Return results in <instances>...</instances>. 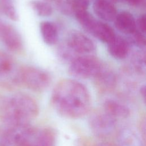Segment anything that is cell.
<instances>
[{"label":"cell","mask_w":146,"mask_h":146,"mask_svg":"<svg viewBox=\"0 0 146 146\" xmlns=\"http://www.w3.org/2000/svg\"><path fill=\"white\" fill-rule=\"evenodd\" d=\"M114 20L116 27L123 33L132 34L136 30V22L129 12H120L116 15Z\"/></svg>","instance_id":"obj_12"},{"label":"cell","mask_w":146,"mask_h":146,"mask_svg":"<svg viewBox=\"0 0 146 146\" xmlns=\"http://www.w3.org/2000/svg\"><path fill=\"white\" fill-rule=\"evenodd\" d=\"M67 46L74 52L88 54L93 52L95 46L93 41L86 35L79 31H73L67 39Z\"/></svg>","instance_id":"obj_9"},{"label":"cell","mask_w":146,"mask_h":146,"mask_svg":"<svg viewBox=\"0 0 146 146\" xmlns=\"http://www.w3.org/2000/svg\"><path fill=\"white\" fill-rule=\"evenodd\" d=\"M135 43L139 46L143 47L145 44V38L140 31L136 30L132 34Z\"/></svg>","instance_id":"obj_22"},{"label":"cell","mask_w":146,"mask_h":146,"mask_svg":"<svg viewBox=\"0 0 146 146\" xmlns=\"http://www.w3.org/2000/svg\"><path fill=\"white\" fill-rule=\"evenodd\" d=\"M52 107L61 116L78 119L85 116L91 106L90 93L81 83L63 79L54 87L51 98Z\"/></svg>","instance_id":"obj_1"},{"label":"cell","mask_w":146,"mask_h":146,"mask_svg":"<svg viewBox=\"0 0 146 146\" xmlns=\"http://www.w3.org/2000/svg\"><path fill=\"white\" fill-rule=\"evenodd\" d=\"M140 92L141 95L143 96L144 100H145V86H143L140 90Z\"/></svg>","instance_id":"obj_25"},{"label":"cell","mask_w":146,"mask_h":146,"mask_svg":"<svg viewBox=\"0 0 146 146\" xmlns=\"http://www.w3.org/2000/svg\"><path fill=\"white\" fill-rule=\"evenodd\" d=\"M75 15L78 22L87 31L95 20V18L87 10L77 13Z\"/></svg>","instance_id":"obj_20"},{"label":"cell","mask_w":146,"mask_h":146,"mask_svg":"<svg viewBox=\"0 0 146 146\" xmlns=\"http://www.w3.org/2000/svg\"><path fill=\"white\" fill-rule=\"evenodd\" d=\"M38 112L36 101L25 94L16 93L0 100V120L7 128L30 124Z\"/></svg>","instance_id":"obj_2"},{"label":"cell","mask_w":146,"mask_h":146,"mask_svg":"<svg viewBox=\"0 0 146 146\" xmlns=\"http://www.w3.org/2000/svg\"><path fill=\"white\" fill-rule=\"evenodd\" d=\"M25 146H33V145H31V144H28V145H26Z\"/></svg>","instance_id":"obj_28"},{"label":"cell","mask_w":146,"mask_h":146,"mask_svg":"<svg viewBox=\"0 0 146 146\" xmlns=\"http://www.w3.org/2000/svg\"><path fill=\"white\" fill-rule=\"evenodd\" d=\"M20 83L34 91H42L50 83V76L45 71L33 66H26L19 70Z\"/></svg>","instance_id":"obj_4"},{"label":"cell","mask_w":146,"mask_h":146,"mask_svg":"<svg viewBox=\"0 0 146 146\" xmlns=\"http://www.w3.org/2000/svg\"><path fill=\"white\" fill-rule=\"evenodd\" d=\"M136 25L140 30V32L144 34L146 31V18L145 15L143 14L138 18Z\"/></svg>","instance_id":"obj_23"},{"label":"cell","mask_w":146,"mask_h":146,"mask_svg":"<svg viewBox=\"0 0 146 146\" xmlns=\"http://www.w3.org/2000/svg\"><path fill=\"white\" fill-rule=\"evenodd\" d=\"M40 31L44 42L48 45L55 44L58 39V32L54 23L43 21L40 23Z\"/></svg>","instance_id":"obj_17"},{"label":"cell","mask_w":146,"mask_h":146,"mask_svg":"<svg viewBox=\"0 0 146 146\" xmlns=\"http://www.w3.org/2000/svg\"><path fill=\"white\" fill-rule=\"evenodd\" d=\"M94 78L97 87L102 91H111L116 85V77L115 74L104 67Z\"/></svg>","instance_id":"obj_13"},{"label":"cell","mask_w":146,"mask_h":146,"mask_svg":"<svg viewBox=\"0 0 146 146\" xmlns=\"http://www.w3.org/2000/svg\"><path fill=\"white\" fill-rule=\"evenodd\" d=\"M93 10L98 17L106 21H113L117 15L115 7L108 0H95Z\"/></svg>","instance_id":"obj_10"},{"label":"cell","mask_w":146,"mask_h":146,"mask_svg":"<svg viewBox=\"0 0 146 146\" xmlns=\"http://www.w3.org/2000/svg\"><path fill=\"white\" fill-rule=\"evenodd\" d=\"M94 146H114L109 144H107V143H100V144H98Z\"/></svg>","instance_id":"obj_27"},{"label":"cell","mask_w":146,"mask_h":146,"mask_svg":"<svg viewBox=\"0 0 146 146\" xmlns=\"http://www.w3.org/2000/svg\"><path fill=\"white\" fill-rule=\"evenodd\" d=\"M103 110L116 119H125L130 115L127 106L115 100H106L103 104Z\"/></svg>","instance_id":"obj_15"},{"label":"cell","mask_w":146,"mask_h":146,"mask_svg":"<svg viewBox=\"0 0 146 146\" xmlns=\"http://www.w3.org/2000/svg\"><path fill=\"white\" fill-rule=\"evenodd\" d=\"M111 1L115 2H119V3L125 2L132 6H138L140 5L144 1V0H111Z\"/></svg>","instance_id":"obj_24"},{"label":"cell","mask_w":146,"mask_h":146,"mask_svg":"<svg viewBox=\"0 0 146 146\" xmlns=\"http://www.w3.org/2000/svg\"><path fill=\"white\" fill-rule=\"evenodd\" d=\"M129 48L127 40L120 36H116L108 43L109 53L112 57L117 59L125 58L128 53Z\"/></svg>","instance_id":"obj_16"},{"label":"cell","mask_w":146,"mask_h":146,"mask_svg":"<svg viewBox=\"0 0 146 146\" xmlns=\"http://www.w3.org/2000/svg\"><path fill=\"white\" fill-rule=\"evenodd\" d=\"M103 67V64L97 58L91 55H83L74 59L71 62L69 72L78 78H94Z\"/></svg>","instance_id":"obj_3"},{"label":"cell","mask_w":146,"mask_h":146,"mask_svg":"<svg viewBox=\"0 0 146 146\" xmlns=\"http://www.w3.org/2000/svg\"><path fill=\"white\" fill-rule=\"evenodd\" d=\"M0 12L11 20L17 21L18 19L13 0H0Z\"/></svg>","instance_id":"obj_18"},{"label":"cell","mask_w":146,"mask_h":146,"mask_svg":"<svg viewBox=\"0 0 146 146\" xmlns=\"http://www.w3.org/2000/svg\"><path fill=\"white\" fill-rule=\"evenodd\" d=\"M19 72L14 59L9 55L0 52V83L9 86L20 83Z\"/></svg>","instance_id":"obj_8"},{"label":"cell","mask_w":146,"mask_h":146,"mask_svg":"<svg viewBox=\"0 0 146 146\" xmlns=\"http://www.w3.org/2000/svg\"><path fill=\"white\" fill-rule=\"evenodd\" d=\"M115 118L103 110L94 112L90 117L88 124L92 133L100 137H105L111 135L116 125Z\"/></svg>","instance_id":"obj_5"},{"label":"cell","mask_w":146,"mask_h":146,"mask_svg":"<svg viewBox=\"0 0 146 146\" xmlns=\"http://www.w3.org/2000/svg\"><path fill=\"white\" fill-rule=\"evenodd\" d=\"M0 40L10 51L20 52L23 49L22 38L18 30L0 19Z\"/></svg>","instance_id":"obj_7"},{"label":"cell","mask_w":146,"mask_h":146,"mask_svg":"<svg viewBox=\"0 0 146 146\" xmlns=\"http://www.w3.org/2000/svg\"><path fill=\"white\" fill-rule=\"evenodd\" d=\"M55 142L54 132L50 128H44L35 129L31 141L29 144L33 146H54Z\"/></svg>","instance_id":"obj_14"},{"label":"cell","mask_w":146,"mask_h":146,"mask_svg":"<svg viewBox=\"0 0 146 146\" xmlns=\"http://www.w3.org/2000/svg\"><path fill=\"white\" fill-rule=\"evenodd\" d=\"M35 129L30 124L9 128L2 138L9 146H25L31 141Z\"/></svg>","instance_id":"obj_6"},{"label":"cell","mask_w":146,"mask_h":146,"mask_svg":"<svg viewBox=\"0 0 146 146\" xmlns=\"http://www.w3.org/2000/svg\"><path fill=\"white\" fill-rule=\"evenodd\" d=\"M0 146H9L8 144L6 143V141L2 138L1 140H0Z\"/></svg>","instance_id":"obj_26"},{"label":"cell","mask_w":146,"mask_h":146,"mask_svg":"<svg viewBox=\"0 0 146 146\" xmlns=\"http://www.w3.org/2000/svg\"><path fill=\"white\" fill-rule=\"evenodd\" d=\"M30 5L35 12L40 17H48L51 15L52 9L47 3L38 0H33L30 2Z\"/></svg>","instance_id":"obj_19"},{"label":"cell","mask_w":146,"mask_h":146,"mask_svg":"<svg viewBox=\"0 0 146 146\" xmlns=\"http://www.w3.org/2000/svg\"><path fill=\"white\" fill-rule=\"evenodd\" d=\"M88 33L103 42L109 43L115 36L114 31L108 25L95 20L92 23Z\"/></svg>","instance_id":"obj_11"},{"label":"cell","mask_w":146,"mask_h":146,"mask_svg":"<svg viewBox=\"0 0 146 146\" xmlns=\"http://www.w3.org/2000/svg\"><path fill=\"white\" fill-rule=\"evenodd\" d=\"M66 1L75 14L86 11L89 6L88 0H66Z\"/></svg>","instance_id":"obj_21"}]
</instances>
